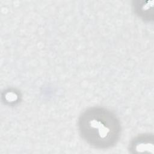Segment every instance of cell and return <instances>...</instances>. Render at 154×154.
Instances as JSON below:
<instances>
[{"label":"cell","instance_id":"obj_1","mask_svg":"<svg viewBox=\"0 0 154 154\" xmlns=\"http://www.w3.org/2000/svg\"><path fill=\"white\" fill-rule=\"evenodd\" d=\"M78 129L82 139L98 149L114 146L121 134L119 119L111 111L99 106L91 107L79 116Z\"/></svg>","mask_w":154,"mask_h":154},{"label":"cell","instance_id":"obj_2","mask_svg":"<svg viewBox=\"0 0 154 154\" xmlns=\"http://www.w3.org/2000/svg\"><path fill=\"white\" fill-rule=\"evenodd\" d=\"M131 153H153V136L150 134H141L135 137L129 144Z\"/></svg>","mask_w":154,"mask_h":154},{"label":"cell","instance_id":"obj_3","mask_svg":"<svg viewBox=\"0 0 154 154\" xmlns=\"http://www.w3.org/2000/svg\"><path fill=\"white\" fill-rule=\"evenodd\" d=\"M137 14L142 19L147 21L153 20V5L149 1H136L133 5Z\"/></svg>","mask_w":154,"mask_h":154}]
</instances>
